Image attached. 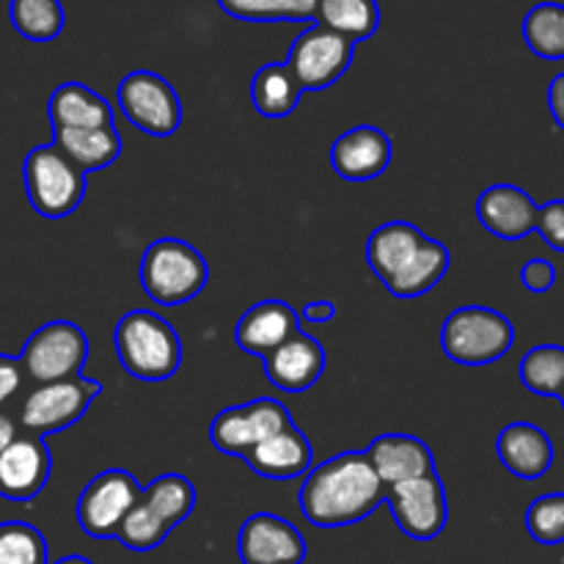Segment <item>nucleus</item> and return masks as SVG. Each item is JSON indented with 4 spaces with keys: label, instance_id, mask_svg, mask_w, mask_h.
<instances>
[{
    "label": "nucleus",
    "instance_id": "43",
    "mask_svg": "<svg viewBox=\"0 0 564 564\" xmlns=\"http://www.w3.org/2000/svg\"><path fill=\"white\" fill-rule=\"evenodd\" d=\"M560 400H562V408H564V389H562V394H560Z\"/></svg>",
    "mask_w": 564,
    "mask_h": 564
},
{
    "label": "nucleus",
    "instance_id": "32",
    "mask_svg": "<svg viewBox=\"0 0 564 564\" xmlns=\"http://www.w3.org/2000/svg\"><path fill=\"white\" fill-rule=\"evenodd\" d=\"M226 14L246 22H306L317 14V0H218Z\"/></svg>",
    "mask_w": 564,
    "mask_h": 564
},
{
    "label": "nucleus",
    "instance_id": "39",
    "mask_svg": "<svg viewBox=\"0 0 564 564\" xmlns=\"http://www.w3.org/2000/svg\"><path fill=\"white\" fill-rule=\"evenodd\" d=\"M549 108H551V116H554L556 124H560L564 130V72H562V75H556L554 80H551Z\"/></svg>",
    "mask_w": 564,
    "mask_h": 564
},
{
    "label": "nucleus",
    "instance_id": "34",
    "mask_svg": "<svg viewBox=\"0 0 564 564\" xmlns=\"http://www.w3.org/2000/svg\"><path fill=\"white\" fill-rule=\"evenodd\" d=\"M0 564H47V540L25 521L0 523Z\"/></svg>",
    "mask_w": 564,
    "mask_h": 564
},
{
    "label": "nucleus",
    "instance_id": "8",
    "mask_svg": "<svg viewBox=\"0 0 564 564\" xmlns=\"http://www.w3.org/2000/svg\"><path fill=\"white\" fill-rule=\"evenodd\" d=\"M99 394H102V383L86 378V375L58 380V383H42L22 402L20 422L39 438L61 433V430L80 422Z\"/></svg>",
    "mask_w": 564,
    "mask_h": 564
},
{
    "label": "nucleus",
    "instance_id": "5",
    "mask_svg": "<svg viewBox=\"0 0 564 564\" xmlns=\"http://www.w3.org/2000/svg\"><path fill=\"white\" fill-rule=\"evenodd\" d=\"M516 345V328L501 312L488 306L455 308L441 325V347L446 358L463 367H485Z\"/></svg>",
    "mask_w": 564,
    "mask_h": 564
},
{
    "label": "nucleus",
    "instance_id": "16",
    "mask_svg": "<svg viewBox=\"0 0 564 564\" xmlns=\"http://www.w3.org/2000/svg\"><path fill=\"white\" fill-rule=\"evenodd\" d=\"M477 218L499 240L518 242L538 231V204L523 187L499 182L479 193Z\"/></svg>",
    "mask_w": 564,
    "mask_h": 564
},
{
    "label": "nucleus",
    "instance_id": "11",
    "mask_svg": "<svg viewBox=\"0 0 564 564\" xmlns=\"http://www.w3.org/2000/svg\"><path fill=\"white\" fill-rule=\"evenodd\" d=\"M356 42L325 25H312L292 42L290 66L301 91H325L334 86L352 64Z\"/></svg>",
    "mask_w": 564,
    "mask_h": 564
},
{
    "label": "nucleus",
    "instance_id": "20",
    "mask_svg": "<svg viewBox=\"0 0 564 564\" xmlns=\"http://www.w3.org/2000/svg\"><path fill=\"white\" fill-rule=\"evenodd\" d=\"M501 466L518 479H540L554 466V444L549 433L532 422H512L496 438Z\"/></svg>",
    "mask_w": 564,
    "mask_h": 564
},
{
    "label": "nucleus",
    "instance_id": "9",
    "mask_svg": "<svg viewBox=\"0 0 564 564\" xmlns=\"http://www.w3.org/2000/svg\"><path fill=\"white\" fill-rule=\"evenodd\" d=\"M290 424H295L290 408L270 397H259V400L242 402V405L224 408L209 422V444L220 455L246 457L253 446L281 433Z\"/></svg>",
    "mask_w": 564,
    "mask_h": 564
},
{
    "label": "nucleus",
    "instance_id": "18",
    "mask_svg": "<svg viewBox=\"0 0 564 564\" xmlns=\"http://www.w3.org/2000/svg\"><path fill=\"white\" fill-rule=\"evenodd\" d=\"M301 330V314L286 301H259L237 319L235 341L248 356L264 358Z\"/></svg>",
    "mask_w": 564,
    "mask_h": 564
},
{
    "label": "nucleus",
    "instance_id": "38",
    "mask_svg": "<svg viewBox=\"0 0 564 564\" xmlns=\"http://www.w3.org/2000/svg\"><path fill=\"white\" fill-rule=\"evenodd\" d=\"M22 375L25 372H22L20 358L0 352V405H6L20 391Z\"/></svg>",
    "mask_w": 564,
    "mask_h": 564
},
{
    "label": "nucleus",
    "instance_id": "24",
    "mask_svg": "<svg viewBox=\"0 0 564 564\" xmlns=\"http://www.w3.org/2000/svg\"><path fill=\"white\" fill-rule=\"evenodd\" d=\"M449 262H452L449 248H446L441 240L427 237L424 246L408 259L405 268H402L394 279L386 281L383 286L394 297H422L444 281V275L449 273Z\"/></svg>",
    "mask_w": 564,
    "mask_h": 564
},
{
    "label": "nucleus",
    "instance_id": "15",
    "mask_svg": "<svg viewBox=\"0 0 564 564\" xmlns=\"http://www.w3.org/2000/svg\"><path fill=\"white\" fill-rule=\"evenodd\" d=\"M394 158L391 138L380 127L361 124L341 132L330 147V165L345 182H372L386 174Z\"/></svg>",
    "mask_w": 564,
    "mask_h": 564
},
{
    "label": "nucleus",
    "instance_id": "13",
    "mask_svg": "<svg viewBox=\"0 0 564 564\" xmlns=\"http://www.w3.org/2000/svg\"><path fill=\"white\" fill-rule=\"evenodd\" d=\"M237 554L242 564H303L308 549L303 534L286 518L257 512L240 527Z\"/></svg>",
    "mask_w": 564,
    "mask_h": 564
},
{
    "label": "nucleus",
    "instance_id": "29",
    "mask_svg": "<svg viewBox=\"0 0 564 564\" xmlns=\"http://www.w3.org/2000/svg\"><path fill=\"white\" fill-rule=\"evenodd\" d=\"M11 25L28 42H53L64 31V6L61 0H11Z\"/></svg>",
    "mask_w": 564,
    "mask_h": 564
},
{
    "label": "nucleus",
    "instance_id": "33",
    "mask_svg": "<svg viewBox=\"0 0 564 564\" xmlns=\"http://www.w3.org/2000/svg\"><path fill=\"white\" fill-rule=\"evenodd\" d=\"M169 534L171 529L165 527L163 518H160L141 496V499L132 505V510L124 516V521H121L119 532H116V540H119L121 545H127L130 551L147 554V551L160 549Z\"/></svg>",
    "mask_w": 564,
    "mask_h": 564
},
{
    "label": "nucleus",
    "instance_id": "28",
    "mask_svg": "<svg viewBox=\"0 0 564 564\" xmlns=\"http://www.w3.org/2000/svg\"><path fill=\"white\" fill-rule=\"evenodd\" d=\"M143 501L163 518L165 527L174 532L182 521L193 512L196 507V488L187 477L182 474H160L154 482H149L141 490Z\"/></svg>",
    "mask_w": 564,
    "mask_h": 564
},
{
    "label": "nucleus",
    "instance_id": "31",
    "mask_svg": "<svg viewBox=\"0 0 564 564\" xmlns=\"http://www.w3.org/2000/svg\"><path fill=\"white\" fill-rule=\"evenodd\" d=\"M523 39L529 50L545 61L564 58V6L538 3L523 20Z\"/></svg>",
    "mask_w": 564,
    "mask_h": 564
},
{
    "label": "nucleus",
    "instance_id": "4",
    "mask_svg": "<svg viewBox=\"0 0 564 564\" xmlns=\"http://www.w3.org/2000/svg\"><path fill=\"white\" fill-rule=\"evenodd\" d=\"M22 182L33 213L47 220L69 218L88 191L86 174L55 143H42L28 152Z\"/></svg>",
    "mask_w": 564,
    "mask_h": 564
},
{
    "label": "nucleus",
    "instance_id": "26",
    "mask_svg": "<svg viewBox=\"0 0 564 564\" xmlns=\"http://www.w3.org/2000/svg\"><path fill=\"white\" fill-rule=\"evenodd\" d=\"M301 97L303 91L292 77L290 66L279 64V61L264 64L251 80L253 110L264 119H286L297 108Z\"/></svg>",
    "mask_w": 564,
    "mask_h": 564
},
{
    "label": "nucleus",
    "instance_id": "41",
    "mask_svg": "<svg viewBox=\"0 0 564 564\" xmlns=\"http://www.w3.org/2000/svg\"><path fill=\"white\" fill-rule=\"evenodd\" d=\"M14 438H17L14 419L6 416V413H0V455H3L6 446H9Z\"/></svg>",
    "mask_w": 564,
    "mask_h": 564
},
{
    "label": "nucleus",
    "instance_id": "21",
    "mask_svg": "<svg viewBox=\"0 0 564 564\" xmlns=\"http://www.w3.org/2000/svg\"><path fill=\"white\" fill-rule=\"evenodd\" d=\"M242 460L253 474L264 479H297L312 468L314 449L303 430L290 424L281 433L270 435L268 441L253 446Z\"/></svg>",
    "mask_w": 564,
    "mask_h": 564
},
{
    "label": "nucleus",
    "instance_id": "7",
    "mask_svg": "<svg viewBox=\"0 0 564 564\" xmlns=\"http://www.w3.org/2000/svg\"><path fill=\"white\" fill-rule=\"evenodd\" d=\"M116 102L121 116L143 135L169 138L182 127L180 94L158 72L138 69L121 77Z\"/></svg>",
    "mask_w": 564,
    "mask_h": 564
},
{
    "label": "nucleus",
    "instance_id": "10",
    "mask_svg": "<svg viewBox=\"0 0 564 564\" xmlns=\"http://www.w3.org/2000/svg\"><path fill=\"white\" fill-rule=\"evenodd\" d=\"M141 490L143 485L138 482L135 474L124 471V468L99 471L77 499V527L94 540H116L124 516L141 499Z\"/></svg>",
    "mask_w": 564,
    "mask_h": 564
},
{
    "label": "nucleus",
    "instance_id": "42",
    "mask_svg": "<svg viewBox=\"0 0 564 564\" xmlns=\"http://www.w3.org/2000/svg\"><path fill=\"white\" fill-rule=\"evenodd\" d=\"M55 564H94L91 560H86V556H77V554H72V556H64V560L61 562H55Z\"/></svg>",
    "mask_w": 564,
    "mask_h": 564
},
{
    "label": "nucleus",
    "instance_id": "25",
    "mask_svg": "<svg viewBox=\"0 0 564 564\" xmlns=\"http://www.w3.org/2000/svg\"><path fill=\"white\" fill-rule=\"evenodd\" d=\"M53 143L83 171L108 169L121 154V135L116 127H94V130H53Z\"/></svg>",
    "mask_w": 564,
    "mask_h": 564
},
{
    "label": "nucleus",
    "instance_id": "40",
    "mask_svg": "<svg viewBox=\"0 0 564 564\" xmlns=\"http://www.w3.org/2000/svg\"><path fill=\"white\" fill-rule=\"evenodd\" d=\"M336 317V306L330 301H314L303 306V319L312 325H325Z\"/></svg>",
    "mask_w": 564,
    "mask_h": 564
},
{
    "label": "nucleus",
    "instance_id": "6",
    "mask_svg": "<svg viewBox=\"0 0 564 564\" xmlns=\"http://www.w3.org/2000/svg\"><path fill=\"white\" fill-rule=\"evenodd\" d=\"M91 341L80 325L69 319H53L28 336L22 345L20 364L22 372L31 380L42 383H58V380L77 378L88 364Z\"/></svg>",
    "mask_w": 564,
    "mask_h": 564
},
{
    "label": "nucleus",
    "instance_id": "22",
    "mask_svg": "<svg viewBox=\"0 0 564 564\" xmlns=\"http://www.w3.org/2000/svg\"><path fill=\"white\" fill-rule=\"evenodd\" d=\"M47 116L53 130H94L113 127V108L102 94L83 83H64L47 99Z\"/></svg>",
    "mask_w": 564,
    "mask_h": 564
},
{
    "label": "nucleus",
    "instance_id": "1",
    "mask_svg": "<svg viewBox=\"0 0 564 564\" xmlns=\"http://www.w3.org/2000/svg\"><path fill=\"white\" fill-rule=\"evenodd\" d=\"M386 501V485L367 452H341L308 468L297 490L303 518L317 529H345L372 516Z\"/></svg>",
    "mask_w": 564,
    "mask_h": 564
},
{
    "label": "nucleus",
    "instance_id": "27",
    "mask_svg": "<svg viewBox=\"0 0 564 564\" xmlns=\"http://www.w3.org/2000/svg\"><path fill=\"white\" fill-rule=\"evenodd\" d=\"M317 25L341 33L350 42L375 36L380 25L378 0H317Z\"/></svg>",
    "mask_w": 564,
    "mask_h": 564
},
{
    "label": "nucleus",
    "instance_id": "12",
    "mask_svg": "<svg viewBox=\"0 0 564 564\" xmlns=\"http://www.w3.org/2000/svg\"><path fill=\"white\" fill-rule=\"evenodd\" d=\"M383 505L391 510L400 532L411 540H435L449 521V505L438 471L389 485Z\"/></svg>",
    "mask_w": 564,
    "mask_h": 564
},
{
    "label": "nucleus",
    "instance_id": "17",
    "mask_svg": "<svg viewBox=\"0 0 564 564\" xmlns=\"http://www.w3.org/2000/svg\"><path fill=\"white\" fill-rule=\"evenodd\" d=\"M262 361L264 375H268L275 389L286 391V394H301V391H308L323 378L328 358H325V347L319 345V339L297 330L295 336H290L284 345L275 347Z\"/></svg>",
    "mask_w": 564,
    "mask_h": 564
},
{
    "label": "nucleus",
    "instance_id": "19",
    "mask_svg": "<svg viewBox=\"0 0 564 564\" xmlns=\"http://www.w3.org/2000/svg\"><path fill=\"white\" fill-rule=\"evenodd\" d=\"M367 452L369 463L378 471L380 482L389 485L408 482V479L427 477L435 474V457L433 449L424 444L416 435L405 433H386L369 444Z\"/></svg>",
    "mask_w": 564,
    "mask_h": 564
},
{
    "label": "nucleus",
    "instance_id": "30",
    "mask_svg": "<svg viewBox=\"0 0 564 564\" xmlns=\"http://www.w3.org/2000/svg\"><path fill=\"white\" fill-rule=\"evenodd\" d=\"M521 383L538 397H556L564 389V347L562 345H538L523 356Z\"/></svg>",
    "mask_w": 564,
    "mask_h": 564
},
{
    "label": "nucleus",
    "instance_id": "35",
    "mask_svg": "<svg viewBox=\"0 0 564 564\" xmlns=\"http://www.w3.org/2000/svg\"><path fill=\"white\" fill-rule=\"evenodd\" d=\"M527 532L540 545L564 543V494H545L529 505Z\"/></svg>",
    "mask_w": 564,
    "mask_h": 564
},
{
    "label": "nucleus",
    "instance_id": "3",
    "mask_svg": "<svg viewBox=\"0 0 564 564\" xmlns=\"http://www.w3.org/2000/svg\"><path fill=\"white\" fill-rule=\"evenodd\" d=\"M207 259L191 242L160 237L141 257V286L158 306H182L204 292Z\"/></svg>",
    "mask_w": 564,
    "mask_h": 564
},
{
    "label": "nucleus",
    "instance_id": "2",
    "mask_svg": "<svg viewBox=\"0 0 564 564\" xmlns=\"http://www.w3.org/2000/svg\"><path fill=\"white\" fill-rule=\"evenodd\" d=\"M113 347L121 369L143 383H160L180 372L182 339L169 319L149 308L127 312L116 323Z\"/></svg>",
    "mask_w": 564,
    "mask_h": 564
},
{
    "label": "nucleus",
    "instance_id": "36",
    "mask_svg": "<svg viewBox=\"0 0 564 564\" xmlns=\"http://www.w3.org/2000/svg\"><path fill=\"white\" fill-rule=\"evenodd\" d=\"M538 231L554 251L564 253V198L538 207Z\"/></svg>",
    "mask_w": 564,
    "mask_h": 564
},
{
    "label": "nucleus",
    "instance_id": "14",
    "mask_svg": "<svg viewBox=\"0 0 564 564\" xmlns=\"http://www.w3.org/2000/svg\"><path fill=\"white\" fill-rule=\"evenodd\" d=\"M53 455L39 435H17L0 455V499L31 501L47 488Z\"/></svg>",
    "mask_w": 564,
    "mask_h": 564
},
{
    "label": "nucleus",
    "instance_id": "23",
    "mask_svg": "<svg viewBox=\"0 0 564 564\" xmlns=\"http://www.w3.org/2000/svg\"><path fill=\"white\" fill-rule=\"evenodd\" d=\"M427 235L419 226L408 224V220H391V224L378 226L367 240V264L380 284L394 279L408 259L424 246Z\"/></svg>",
    "mask_w": 564,
    "mask_h": 564
},
{
    "label": "nucleus",
    "instance_id": "37",
    "mask_svg": "<svg viewBox=\"0 0 564 564\" xmlns=\"http://www.w3.org/2000/svg\"><path fill=\"white\" fill-rule=\"evenodd\" d=\"M521 284L534 295H543L556 284V268L549 259H529L521 268Z\"/></svg>",
    "mask_w": 564,
    "mask_h": 564
}]
</instances>
